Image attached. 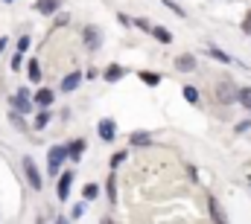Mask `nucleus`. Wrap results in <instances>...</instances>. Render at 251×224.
<instances>
[{"label":"nucleus","instance_id":"2f4dec72","mask_svg":"<svg viewBox=\"0 0 251 224\" xmlns=\"http://www.w3.org/2000/svg\"><path fill=\"white\" fill-rule=\"evenodd\" d=\"M56 224H70V222H67V219H64V216H62V219H59V222H56Z\"/></svg>","mask_w":251,"mask_h":224},{"label":"nucleus","instance_id":"c85d7f7f","mask_svg":"<svg viewBox=\"0 0 251 224\" xmlns=\"http://www.w3.org/2000/svg\"><path fill=\"white\" fill-rule=\"evenodd\" d=\"M243 32H246V35H251V12L246 15V21H243Z\"/></svg>","mask_w":251,"mask_h":224},{"label":"nucleus","instance_id":"6ab92c4d","mask_svg":"<svg viewBox=\"0 0 251 224\" xmlns=\"http://www.w3.org/2000/svg\"><path fill=\"white\" fill-rule=\"evenodd\" d=\"M140 82L149 85V88H155V85H161V76L158 73H140Z\"/></svg>","mask_w":251,"mask_h":224},{"label":"nucleus","instance_id":"473e14b6","mask_svg":"<svg viewBox=\"0 0 251 224\" xmlns=\"http://www.w3.org/2000/svg\"><path fill=\"white\" fill-rule=\"evenodd\" d=\"M102 224H114V222H111V219H102Z\"/></svg>","mask_w":251,"mask_h":224},{"label":"nucleus","instance_id":"412c9836","mask_svg":"<svg viewBox=\"0 0 251 224\" xmlns=\"http://www.w3.org/2000/svg\"><path fill=\"white\" fill-rule=\"evenodd\" d=\"M237 102H243V105L251 111V88H240V96H237Z\"/></svg>","mask_w":251,"mask_h":224},{"label":"nucleus","instance_id":"ddd939ff","mask_svg":"<svg viewBox=\"0 0 251 224\" xmlns=\"http://www.w3.org/2000/svg\"><path fill=\"white\" fill-rule=\"evenodd\" d=\"M176 67H178L181 73H190V70H196V58L193 56H178L176 58Z\"/></svg>","mask_w":251,"mask_h":224},{"label":"nucleus","instance_id":"5701e85b","mask_svg":"<svg viewBox=\"0 0 251 224\" xmlns=\"http://www.w3.org/2000/svg\"><path fill=\"white\" fill-rule=\"evenodd\" d=\"M184 99H187V102H193V105L199 102V90H196L193 85H187V88H184Z\"/></svg>","mask_w":251,"mask_h":224},{"label":"nucleus","instance_id":"dca6fc26","mask_svg":"<svg viewBox=\"0 0 251 224\" xmlns=\"http://www.w3.org/2000/svg\"><path fill=\"white\" fill-rule=\"evenodd\" d=\"M26 67H29V82H41V64H38V61L32 58V61H29Z\"/></svg>","mask_w":251,"mask_h":224},{"label":"nucleus","instance_id":"cd10ccee","mask_svg":"<svg viewBox=\"0 0 251 224\" xmlns=\"http://www.w3.org/2000/svg\"><path fill=\"white\" fill-rule=\"evenodd\" d=\"M21 61H24V53H15V58H12V70H21Z\"/></svg>","mask_w":251,"mask_h":224},{"label":"nucleus","instance_id":"7c9ffc66","mask_svg":"<svg viewBox=\"0 0 251 224\" xmlns=\"http://www.w3.org/2000/svg\"><path fill=\"white\" fill-rule=\"evenodd\" d=\"M6 44H9V41H6V38H0V53L6 50Z\"/></svg>","mask_w":251,"mask_h":224},{"label":"nucleus","instance_id":"72a5a7b5","mask_svg":"<svg viewBox=\"0 0 251 224\" xmlns=\"http://www.w3.org/2000/svg\"><path fill=\"white\" fill-rule=\"evenodd\" d=\"M35 224H44V219H38V222H35Z\"/></svg>","mask_w":251,"mask_h":224},{"label":"nucleus","instance_id":"c756f323","mask_svg":"<svg viewBox=\"0 0 251 224\" xmlns=\"http://www.w3.org/2000/svg\"><path fill=\"white\" fill-rule=\"evenodd\" d=\"M67 21H70V18H67V15H56V26H64V23H67Z\"/></svg>","mask_w":251,"mask_h":224},{"label":"nucleus","instance_id":"1a4fd4ad","mask_svg":"<svg viewBox=\"0 0 251 224\" xmlns=\"http://www.w3.org/2000/svg\"><path fill=\"white\" fill-rule=\"evenodd\" d=\"M79 82H82V73H70V76H64L62 79V90L64 93H73V90L79 88Z\"/></svg>","mask_w":251,"mask_h":224},{"label":"nucleus","instance_id":"4be33fe9","mask_svg":"<svg viewBox=\"0 0 251 224\" xmlns=\"http://www.w3.org/2000/svg\"><path fill=\"white\" fill-rule=\"evenodd\" d=\"M47 122H50V111H47V108H41V113L35 116V128H44Z\"/></svg>","mask_w":251,"mask_h":224},{"label":"nucleus","instance_id":"423d86ee","mask_svg":"<svg viewBox=\"0 0 251 224\" xmlns=\"http://www.w3.org/2000/svg\"><path fill=\"white\" fill-rule=\"evenodd\" d=\"M12 102H15V108H18L21 113H29V108H32V102H29V93H26L24 88L15 93V99H12Z\"/></svg>","mask_w":251,"mask_h":224},{"label":"nucleus","instance_id":"aec40b11","mask_svg":"<svg viewBox=\"0 0 251 224\" xmlns=\"http://www.w3.org/2000/svg\"><path fill=\"white\" fill-rule=\"evenodd\" d=\"M207 56L216 58V61H222V64H231V56H228V53H222V50H216V47H210V50H207Z\"/></svg>","mask_w":251,"mask_h":224},{"label":"nucleus","instance_id":"0eeeda50","mask_svg":"<svg viewBox=\"0 0 251 224\" xmlns=\"http://www.w3.org/2000/svg\"><path fill=\"white\" fill-rule=\"evenodd\" d=\"M59 6H62V0H35V9H38L41 15H56Z\"/></svg>","mask_w":251,"mask_h":224},{"label":"nucleus","instance_id":"f03ea898","mask_svg":"<svg viewBox=\"0 0 251 224\" xmlns=\"http://www.w3.org/2000/svg\"><path fill=\"white\" fill-rule=\"evenodd\" d=\"M64 160H67V146H53L47 152V172L50 175H59V169H62Z\"/></svg>","mask_w":251,"mask_h":224},{"label":"nucleus","instance_id":"bb28decb","mask_svg":"<svg viewBox=\"0 0 251 224\" xmlns=\"http://www.w3.org/2000/svg\"><path fill=\"white\" fill-rule=\"evenodd\" d=\"M26 50H29V38H26V35H24V38H21V41H18V53H26Z\"/></svg>","mask_w":251,"mask_h":224},{"label":"nucleus","instance_id":"f257e3e1","mask_svg":"<svg viewBox=\"0 0 251 224\" xmlns=\"http://www.w3.org/2000/svg\"><path fill=\"white\" fill-rule=\"evenodd\" d=\"M21 166H24V175H26L29 186H32L35 192H41V189H44V180H41V172H38V166H35V160H32V157H24Z\"/></svg>","mask_w":251,"mask_h":224},{"label":"nucleus","instance_id":"f704fd0d","mask_svg":"<svg viewBox=\"0 0 251 224\" xmlns=\"http://www.w3.org/2000/svg\"><path fill=\"white\" fill-rule=\"evenodd\" d=\"M6 3H12V0H6Z\"/></svg>","mask_w":251,"mask_h":224},{"label":"nucleus","instance_id":"2eb2a0df","mask_svg":"<svg viewBox=\"0 0 251 224\" xmlns=\"http://www.w3.org/2000/svg\"><path fill=\"white\" fill-rule=\"evenodd\" d=\"M152 35H155V38H158L161 44H173V35H170V32L164 29V26H152Z\"/></svg>","mask_w":251,"mask_h":224},{"label":"nucleus","instance_id":"39448f33","mask_svg":"<svg viewBox=\"0 0 251 224\" xmlns=\"http://www.w3.org/2000/svg\"><path fill=\"white\" fill-rule=\"evenodd\" d=\"M114 134H117V122H114V119H100V140L111 143Z\"/></svg>","mask_w":251,"mask_h":224},{"label":"nucleus","instance_id":"20e7f679","mask_svg":"<svg viewBox=\"0 0 251 224\" xmlns=\"http://www.w3.org/2000/svg\"><path fill=\"white\" fill-rule=\"evenodd\" d=\"M82 38H85V47L88 50H100L102 47V29L100 26H85L82 29Z\"/></svg>","mask_w":251,"mask_h":224},{"label":"nucleus","instance_id":"b1692460","mask_svg":"<svg viewBox=\"0 0 251 224\" xmlns=\"http://www.w3.org/2000/svg\"><path fill=\"white\" fill-rule=\"evenodd\" d=\"M97 195H100V186H97V183H88V186H85V198H88V201H94Z\"/></svg>","mask_w":251,"mask_h":224},{"label":"nucleus","instance_id":"393cba45","mask_svg":"<svg viewBox=\"0 0 251 224\" xmlns=\"http://www.w3.org/2000/svg\"><path fill=\"white\" fill-rule=\"evenodd\" d=\"M123 160H126V152H114V155H111V169H117Z\"/></svg>","mask_w":251,"mask_h":224},{"label":"nucleus","instance_id":"a211bd4d","mask_svg":"<svg viewBox=\"0 0 251 224\" xmlns=\"http://www.w3.org/2000/svg\"><path fill=\"white\" fill-rule=\"evenodd\" d=\"M105 192H108V198L114 201L117 198V178H114V172L108 175V180H105Z\"/></svg>","mask_w":251,"mask_h":224},{"label":"nucleus","instance_id":"9d476101","mask_svg":"<svg viewBox=\"0 0 251 224\" xmlns=\"http://www.w3.org/2000/svg\"><path fill=\"white\" fill-rule=\"evenodd\" d=\"M82 152H85V140H73L67 146V157L70 160H82Z\"/></svg>","mask_w":251,"mask_h":224},{"label":"nucleus","instance_id":"a878e982","mask_svg":"<svg viewBox=\"0 0 251 224\" xmlns=\"http://www.w3.org/2000/svg\"><path fill=\"white\" fill-rule=\"evenodd\" d=\"M134 26H140V29H146V32H152V23L146 21V18H137V21H131Z\"/></svg>","mask_w":251,"mask_h":224},{"label":"nucleus","instance_id":"f3484780","mask_svg":"<svg viewBox=\"0 0 251 224\" xmlns=\"http://www.w3.org/2000/svg\"><path fill=\"white\" fill-rule=\"evenodd\" d=\"M128 143H131V146H146V143H149V134H146V131H134V134L128 137Z\"/></svg>","mask_w":251,"mask_h":224},{"label":"nucleus","instance_id":"9b49d317","mask_svg":"<svg viewBox=\"0 0 251 224\" xmlns=\"http://www.w3.org/2000/svg\"><path fill=\"white\" fill-rule=\"evenodd\" d=\"M102 76H105V82H120V79L126 76V67H120V64H111Z\"/></svg>","mask_w":251,"mask_h":224},{"label":"nucleus","instance_id":"4468645a","mask_svg":"<svg viewBox=\"0 0 251 224\" xmlns=\"http://www.w3.org/2000/svg\"><path fill=\"white\" fill-rule=\"evenodd\" d=\"M35 102H38L41 108H50V105H53V90H47V88H41V90L35 93Z\"/></svg>","mask_w":251,"mask_h":224},{"label":"nucleus","instance_id":"7ed1b4c3","mask_svg":"<svg viewBox=\"0 0 251 224\" xmlns=\"http://www.w3.org/2000/svg\"><path fill=\"white\" fill-rule=\"evenodd\" d=\"M237 96H240V88H234L231 82H219V85H216V99H219L222 105L237 102Z\"/></svg>","mask_w":251,"mask_h":224},{"label":"nucleus","instance_id":"6e6552de","mask_svg":"<svg viewBox=\"0 0 251 224\" xmlns=\"http://www.w3.org/2000/svg\"><path fill=\"white\" fill-rule=\"evenodd\" d=\"M70 183H73V172H64L62 178H59V201H67V195H70Z\"/></svg>","mask_w":251,"mask_h":224},{"label":"nucleus","instance_id":"f8f14e48","mask_svg":"<svg viewBox=\"0 0 251 224\" xmlns=\"http://www.w3.org/2000/svg\"><path fill=\"white\" fill-rule=\"evenodd\" d=\"M207 204H210V216H213V222H216V224H225V222H228V219H225V213H222V207H219V201H216V198H210V201H207Z\"/></svg>","mask_w":251,"mask_h":224}]
</instances>
